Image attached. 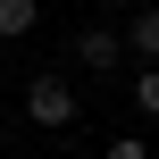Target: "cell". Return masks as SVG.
Here are the masks:
<instances>
[{
    "label": "cell",
    "mask_w": 159,
    "mask_h": 159,
    "mask_svg": "<svg viewBox=\"0 0 159 159\" xmlns=\"http://www.w3.org/2000/svg\"><path fill=\"white\" fill-rule=\"evenodd\" d=\"M75 67L117 75V67H126V34H117V25H84V34H75Z\"/></svg>",
    "instance_id": "cell-2"
},
{
    "label": "cell",
    "mask_w": 159,
    "mask_h": 159,
    "mask_svg": "<svg viewBox=\"0 0 159 159\" xmlns=\"http://www.w3.org/2000/svg\"><path fill=\"white\" fill-rule=\"evenodd\" d=\"M101 159H151V143H143V134H117V143H109Z\"/></svg>",
    "instance_id": "cell-6"
},
{
    "label": "cell",
    "mask_w": 159,
    "mask_h": 159,
    "mask_svg": "<svg viewBox=\"0 0 159 159\" xmlns=\"http://www.w3.org/2000/svg\"><path fill=\"white\" fill-rule=\"evenodd\" d=\"M42 25V0H0V42H25Z\"/></svg>",
    "instance_id": "cell-4"
},
{
    "label": "cell",
    "mask_w": 159,
    "mask_h": 159,
    "mask_svg": "<svg viewBox=\"0 0 159 159\" xmlns=\"http://www.w3.org/2000/svg\"><path fill=\"white\" fill-rule=\"evenodd\" d=\"M25 117H34L42 134H67V126L84 117V92H75L67 75H34V84H25Z\"/></svg>",
    "instance_id": "cell-1"
},
{
    "label": "cell",
    "mask_w": 159,
    "mask_h": 159,
    "mask_svg": "<svg viewBox=\"0 0 159 159\" xmlns=\"http://www.w3.org/2000/svg\"><path fill=\"white\" fill-rule=\"evenodd\" d=\"M134 109H143V117H159V67H143V75H134Z\"/></svg>",
    "instance_id": "cell-5"
},
{
    "label": "cell",
    "mask_w": 159,
    "mask_h": 159,
    "mask_svg": "<svg viewBox=\"0 0 159 159\" xmlns=\"http://www.w3.org/2000/svg\"><path fill=\"white\" fill-rule=\"evenodd\" d=\"M109 8H117V0H109Z\"/></svg>",
    "instance_id": "cell-7"
},
{
    "label": "cell",
    "mask_w": 159,
    "mask_h": 159,
    "mask_svg": "<svg viewBox=\"0 0 159 159\" xmlns=\"http://www.w3.org/2000/svg\"><path fill=\"white\" fill-rule=\"evenodd\" d=\"M117 34H126V50L143 67H159V8H134V25H117Z\"/></svg>",
    "instance_id": "cell-3"
}]
</instances>
